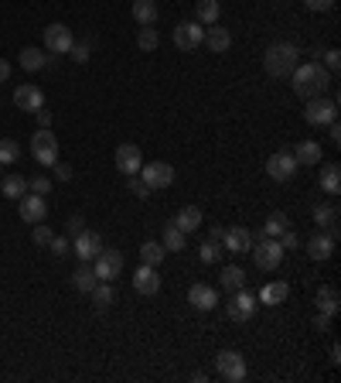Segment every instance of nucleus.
<instances>
[{
	"label": "nucleus",
	"mask_w": 341,
	"mask_h": 383,
	"mask_svg": "<svg viewBox=\"0 0 341 383\" xmlns=\"http://www.w3.org/2000/svg\"><path fill=\"white\" fill-rule=\"evenodd\" d=\"M314 329H318V332H328V329H331V315H321V311H318V318H314Z\"/></svg>",
	"instance_id": "51"
},
{
	"label": "nucleus",
	"mask_w": 341,
	"mask_h": 383,
	"mask_svg": "<svg viewBox=\"0 0 341 383\" xmlns=\"http://www.w3.org/2000/svg\"><path fill=\"white\" fill-rule=\"evenodd\" d=\"M304 120L314 123V127H328L331 120H338V99H324V96L307 99V106H304Z\"/></svg>",
	"instance_id": "4"
},
{
	"label": "nucleus",
	"mask_w": 341,
	"mask_h": 383,
	"mask_svg": "<svg viewBox=\"0 0 341 383\" xmlns=\"http://www.w3.org/2000/svg\"><path fill=\"white\" fill-rule=\"evenodd\" d=\"M48 250H52L55 257H69V250H72V240H69V236H52Z\"/></svg>",
	"instance_id": "43"
},
{
	"label": "nucleus",
	"mask_w": 341,
	"mask_h": 383,
	"mask_svg": "<svg viewBox=\"0 0 341 383\" xmlns=\"http://www.w3.org/2000/svg\"><path fill=\"white\" fill-rule=\"evenodd\" d=\"M338 301H341V294H338V287H331V284H321L318 287V311L321 315H338Z\"/></svg>",
	"instance_id": "22"
},
{
	"label": "nucleus",
	"mask_w": 341,
	"mask_h": 383,
	"mask_svg": "<svg viewBox=\"0 0 341 383\" xmlns=\"http://www.w3.org/2000/svg\"><path fill=\"white\" fill-rule=\"evenodd\" d=\"M140 165H144V154H140L137 144H120V147H116V168H120L123 175H137Z\"/></svg>",
	"instance_id": "17"
},
{
	"label": "nucleus",
	"mask_w": 341,
	"mask_h": 383,
	"mask_svg": "<svg viewBox=\"0 0 341 383\" xmlns=\"http://www.w3.org/2000/svg\"><path fill=\"white\" fill-rule=\"evenodd\" d=\"M215 370H219L222 380H229V383L246 380V360H243L236 349H222V353L215 356Z\"/></svg>",
	"instance_id": "6"
},
{
	"label": "nucleus",
	"mask_w": 341,
	"mask_h": 383,
	"mask_svg": "<svg viewBox=\"0 0 341 383\" xmlns=\"http://www.w3.org/2000/svg\"><path fill=\"white\" fill-rule=\"evenodd\" d=\"M222 236H226V229H222V226H212V236H208V240H219V243H222Z\"/></svg>",
	"instance_id": "55"
},
{
	"label": "nucleus",
	"mask_w": 341,
	"mask_h": 383,
	"mask_svg": "<svg viewBox=\"0 0 341 383\" xmlns=\"http://www.w3.org/2000/svg\"><path fill=\"white\" fill-rule=\"evenodd\" d=\"M17 62H21L24 72H41V69L48 65V55H45L41 48H24V52L17 55Z\"/></svg>",
	"instance_id": "28"
},
{
	"label": "nucleus",
	"mask_w": 341,
	"mask_h": 383,
	"mask_svg": "<svg viewBox=\"0 0 341 383\" xmlns=\"http://www.w3.org/2000/svg\"><path fill=\"white\" fill-rule=\"evenodd\" d=\"M72 250H76V257H79L82 264H92V260H96V253L102 250V236H99V233H89V229H82V233L76 236Z\"/></svg>",
	"instance_id": "16"
},
{
	"label": "nucleus",
	"mask_w": 341,
	"mask_h": 383,
	"mask_svg": "<svg viewBox=\"0 0 341 383\" xmlns=\"http://www.w3.org/2000/svg\"><path fill=\"white\" fill-rule=\"evenodd\" d=\"M14 106H17V110H28V113H38V110L45 106V93H41L38 86H31V83H28V86H17V90H14Z\"/></svg>",
	"instance_id": "18"
},
{
	"label": "nucleus",
	"mask_w": 341,
	"mask_h": 383,
	"mask_svg": "<svg viewBox=\"0 0 341 383\" xmlns=\"http://www.w3.org/2000/svg\"><path fill=\"white\" fill-rule=\"evenodd\" d=\"M34 116H38V123H41V127H52V110H45V106H41Z\"/></svg>",
	"instance_id": "52"
},
{
	"label": "nucleus",
	"mask_w": 341,
	"mask_h": 383,
	"mask_svg": "<svg viewBox=\"0 0 341 383\" xmlns=\"http://www.w3.org/2000/svg\"><path fill=\"white\" fill-rule=\"evenodd\" d=\"M290 79H294V96H300V99H314V96H321L331 86V72H328L321 62L297 65V69L290 72Z\"/></svg>",
	"instance_id": "1"
},
{
	"label": "nucleus",
	"mask_w": 341,
	"mask_h": 383,
	"mask_svg": "<svg viewBox=\"0 0 341 383\" xmlns=\"http://www.w3.org/2000/svg\"><path fill=\"white\" fill-rule=\"evenodd\" d=\"M126 185H130V192H133L137 198H147V195L154 192L147 182H144V178H140V175H126Z\"/></svg>",
	"instance_id": "41"
},
{
	"label": "nucleus",
	"mask_w": 341,
	"mask_h": 383,
	"mask_svg": "<svg viewBox=\"0 0 341 383\" xmlns=\"http://www.w3.org/2000/svg\"><path fill=\"white\" fill-rule=\"evenodd\" d=\"M253 260L259 271H276L280 267V260H283V247H280V240H273V236H266V240H259V243H253Z\"/></svg>",
	"instance_id": "5"
},
{
	"label": "nucleus",
	"mask_w": 341,
	"mask_h": 383,
	"mask_svg": "<svg viewBox=\"0 0 341 383\" xmlns=\"http://www.w3.org/2000/svg\"><path fill=\"white\" fill-rule=\"evenodd\" d=\"M318 185H321V192H328V195H338L341 192V168L338 165H324L321 175H318Z\"/></svg>",
	"instance_id": "30"
},
{
	"label": "nucleus",
	"mask_w": 341,
	"mask_h": 383,
	"mask_svg": "<svg viewBox=\"0 0 341 383\" xmlns=\"http://www.w3.org/2000/svg\"><path fill=\"white\" fill-rule=\"evenodd\" d=\"M31 154H34V161L45 165V168H52V165L58 161V137L52 134V127H41V130L31 137Z\"/></svg>",
	"instance_id": "3"
},
{
	"label": "nucleus",
	"mask_w": 341,
	"mask_h": 383,
	"mask_svg": "<svg viewBox=\"0 0 341 383\" xmlns=\"http://www.w3.org/2000/svg\"><path fill=\"white\" fill-rule=\"evenodd\" d=\"M253 243L256 240L246 226H232V229H226V236H222V250H229V253H250Z\"/></svg>",
	"instance_id": "14"
},
{
	"label": "nucleus",
	"mask_w": 341,
	"mask_h": 383,
	"mask_svg": "<svg viewBox=\"0 0 341 383\" xmlns=\"http://www.w3.org/2000/svg\"><path fill=\"white\" fill-rule=\"evenodd\" d=\"M137 45H140V52H154V48L161 45V34H157V28H154V24L140 28V34H137Z\"/></svg>",
	"instance_id": "37"
},
{
	"label": "nucleus",
	"mask_w": 341,
	"mask_h": 383,
	"mask_svg": "<svg viewBox=\"0 0 341 383\" xmlns=\"http://www.w3.org/2000/svg\"><path fill=\"white\" fill-rule=\"evenodd\" d=\"M294 161L297 165H321V144L318 141H300L294 147Z\"/></svg>",
	"instance_id": "25"
},
{
	"label": "nucleus",
	"mask_w": 341,
	"mask_h": 383,
	"mask_svg": "<svg viewBox=\"0 0 341 383\" xmlns=\"http://www.w3.org/2000/svg\"><path fill=\"white\" fill-rule=\"evenodd\" d=\"M188 301H191V308H198V311H212V308L219 304V291L208 284H191L188 287Z\"/></svg>",
	"instance_id": "19"
},
{
	"label": "nucleus",
	"mask_w": 341,
	"mask_h": 383,
	"mask_svg": "<svg viewBox=\"0 0 341 383\" xmlns=\"http://www.w3.org/2000/svg\"><path fill=\"white\" fill-rule=\"evenodd\" d=\"M157 17H161V10H157V0H133V21H137L140 28H147V24H157Z\"/></svg>",
	"instance_id": "24"
},
{
	"label": "nucleus",
	"mask_w": 341,
	"mask_h": 383,
	"mask_svg": "<svg viewBox=\"0 0 341 383\" xmlns=\"http://www.w3.org/2000/svg\"><path fill=\"white\" fill-rule=\"evenodd\" d=\"M52 172H55V178H58V182H72V168H69V165H58V161H55V165H52Z\"/></svg>",
	"instance_id": "49"
},
{
	"label": "nucleus",
	"mask_w": 341,
	"mask_h": 383,
	"mask_svg": "<svg viewBox=\"0 0 341 383\" xmlns=\"http://www.w3.org/2000/svg\"><path fill=\"white\" fill-rule=\"evenodd\" d=\"M201 41H205V24H198V21H181V24L174 28V45H177L181 52H195Z\"/></svg>",
	"instance_id": "9"
},
{
	"label": "nucleus",
	"mask_w": 341,
	"mask_h": 383,
	"mask_svg": "<svg viewBox=\"0 0 341 383\" xmlns=\"http://www.w3.org/2000/svg\"><path fill=\"white\" fill-rule=\"evenodd\" d=\"M69 55H72V59H76V62H79V65H85V62H89V45H72V52H69Z\"/></svg>",
	"instance_id": "48"
},
{
	"label": "nucleus",
	"mask_w": 341,
	"mask_h": 383,
	"mask_svg": "<svg viewBox=\"0 0 341 383\" xmlns=\"http://www.w3.org/2000/svg\"><path fill=\"white\" fill-rule=\"evenodd\" d=\"M7 79H10V62L0 59V83H7Z\"/></svg>",
	"instance_id": "53"
},
{
	"label": "nucleus",
	"mask_w": 341,
	"mask_h": 383,
	"mask_svg": "<svg viewBox=\"0 0 341 383\" xmlns=\"http://www.w3.org/2000/svg\"><path fill=\"white\" fill-rule=\"evenodd\" d=\"M0 178H3V165H0Z\"/></svg>",
	"instance_id": "57"
},
{
	"label": "nucleus",
	"mask_w": 341,
	"mask_h": 383,
	"mask_svg": "<svg viewBox=\"0 0 341 383\" xmlns=\"http://www.w3.org/2000/svg\"><path fill=\"white\" fill-rule=\"evenodd\" d=\"M304 7H307V10H331L335 0H304Z\"/></svg>",
	"instance_id": "50"
},
{
	"label": "nucleus",
	"mask_w": 341,
	"mask_h": 383,
	"mask_svg": "<svg viewBox=\"0 0 341 383\" xmlns=\"http://www.w3.org/2000/svg\"><path fill=\"white\" fill-rule=\"evenodd\" d=\"M92 271L99 281H116L123 274V253L120 250H99L92 260Z\"/></svg>",
	"instance_id": "7"
},
{
	"label": "nucleus",
	"mask_w": 341,
	"mask_h": 383,
	"mask_svg": "<svg viewBox=\"0 0 341 383\" xmlns=\"http://www.w3.org/2000/svg\"><path fill=\"white\" fill-rule=\"evenodd\" d=\"M331 253H335V240H331V236H324V233L311 236V243H307V257H311V260L321 264V260H328Z\"/></svg>",
	"instance_id": "21"
},
{
	"label": "nucleus",
	"mask_w": 341,
	"mask_h": 383,
	"mask_svg": "<svg viewBox=\"0 0 341 383\" xmlns=\"http://www.w3.org/2000/svg\"><path fill=\"white\" fill-rule=\"evenodd\" d=\"M256 294H250L246 287H239V291H232V298L226 301V311H229V318L232 322H250L256 315Z\"/></svg>",
	"instance_id": "8"
},
{
	"label": "nucleus",
	"mask_w": 341,
	"mask_h": 383,
	"mask_svg": "<svg viewBox=\"0 0 341 383\" xmlns=\"http://www.w3.org/2000/svg\"><path fill=\"white\" fill-rule=\"evenodd\" d=\"M314 222H318V229L321 226H335L338 222V205H318L314 209Z\"/></svg>",
	"instance_id": "39"
},
{
	"label": "nucleus",
	"mask_w": 341,
	"mask_h": 383,
	"mask_svg": "<svg viewBox=\"0 0 341 383\" xmlns=\"http://www.w3.org/2000/svg\"><path fill=\"white\" fill-rule=\"evenodd\" d=\"M297 59H300V48L290 45V41H273L263 55V69L273 76V79H290V72L297 69Z\"/></svg>",
	"instance_id": "2"
},
{
	"label": "nucleus",
	"mask_w": 341,
	"mask_h": 383,
	"mask_svg": "<svg viewBox=\"0 0 341 383\" xmlns=\"http://www.w3.org/2000/svg\"><path fill=\"white\" fill-rule=\"evenodd\" d=\"M82 229H85V219H82V216H69V222H65V236H69V240H76Z\"/></svg>",
	"instance_id": "44"
},
{
	"label": "nucleus",
	"mask_w": 341,
	"mask_h": 383,
	"mask_svg": "<svg viewBox=\"0 0 341 383\" xmlns=\"http://www.w3.org/2000/svg\"><path fill=\"white\" fill-rule=\"evenodd\" d=\"M174 226L188 236V233H195L198 226H201V209L198 205H184L181 212H177V219H174Z\"/></svg>",
	"instance_id": "26"
},
{
	"label": "nucleus",
	"mask_w": 341,
	"mask_h": 383,
	"mask_svg": "<svg viewBox=\"0 0 341 383\" xmlns=\"http://www.w3.org/2000/svg\"><path fill=\"white\" fill-rule=\"evenodd\" d=\"M0 192H3V198L17 202V198L28 192V178H24V175H7V178L0 182Z\"/></svg>",
	"instance_id": "31"
},
{
	"label": "nucleus",
	"mask_w": 341,
	"mask_h": 383,
	"mask_svg": "<svg viewBox=\"0 0 341 383\" xmlns=\"http://www.w3.org/2000/svg\"><path fill=\"white\" fill-rule=\"evenodd\" d=\"M96 271L89 267V264H82V267H76V274H72V284H76V291H82V294H89L92 287H96Z\"/></svg>",
	"instance_id": "34"
},
{
	"label": "nucleus",
	"mask_w": 341,
	"mask_h": 383,
	"mask_svg": "<svg viewBox=\"0 0 341 383\" xmlns=\"http://www.w3.org/2000/svg\"><path fill=\"white\" fill-rule=\"evenodd\" d=\"M17 161H21V147L10 137H3L0 141V165H17Z\"/></svg>",
	"instance_id": "40"
},
{
	"label": "nucleus",
	"mask_w": 341,
	"mask_h": 383,
	"mask_svg": "<svg viewBox=\"0 0 341 383\" xmlns=\"http://www.w3.org/2000/svg\"><path fill=\"white\" fill-rule=\"evenodd\" d=\"M89 294H92V301H96V308H99V311H102V308H109V304H113V298H116V294H113V281H96V287H92Z\"/></svg>",
	"instance_id": "35"
},
{
	"label": "nucleus",
	"mask_w": 341,
	"mask_h": 383,
	"mask_svg": "<svg viewBox=\"0 0 341 383\" xmlns=\"http://www.w3.org/2000/svg\"><path fill=\"white\" fill-rule=\"evenodd\" d=\"M161 243H164V250H168V253H177V250H184V233H181L174 222H168V226H164Z\"/></svg>",
	"instance_id": "36"
},
{
	"label": "nucleus",
	"mask_w": 341,
	"mask_h": 383,
	"mask_svg": "<svg viewBox=\"0 0 341 383\" xmlns=\"http://www.w3.org/2000/svg\"><path fill=\"white\" fill-rule=\"evenodd\" d=\"M151 189H168V185H174V168H170L168 161H154V165H140V172H137Z\"/></svg>",
	"instance_id": "11"
},
{
	"label": "nucleus",
	"mask_w": 341,
	"mask_h": 383,
	"mask_svg": "<svg viewBox=\"0 0 341 383\" xmlns=\"http://www.w3.org/2000/svg\"><path fill=\"white\" fill-rule=\"evenodd\" d=\"M198 257H201V264H219V257H222V243H219V240H205V243L198 247Z\"/></svg>",
	"instance_id": "38"
},
{
	"label": "nucleus",
	"mask_w": 341,
	"mask_h": 383,
	"mask_svg": "<svg viewBox=\"0 0 341 383\" xmlns=\"http://www.w3.org/2000/svg\"><path fill=\"white\" fill-rule=\"evenodd\" d=\"M219 284H222L226 291H229V294H232V291L246 287V271H243V267H226V271L219 274Z\"/></svg>",
	"instance_id": "33"
},
{
	"label": "nucleus",
	"mask_w": 341,
	"mask_h": 383,
	"mask_svg": "<svg viewBox=\"0 0 341 383\" xmlns=\"http://www.w3.org/2000/svg\"><path fill=\"white\" fill-rule=\"evenodd\" d=\"M133 287H137V294H144V298L157 294V291H161V274H157V267L140 264V267L133 271Z\"/></svg>",
	"instance_id": "15"
},
{
	"label": "nucleus",
	"mask_w": 341,
	"mask_h": 383,
	"mask_svg": "<svg viewBox=\"0 0 341 383\" xmlns=\"http://www.w3.org/2000/svg\"><path fill=\"white\" fill-rule=\"evenodd\" d=\"M52 236H55V233H52V226H45V222H34V233H31V240H34L38 247H48V243H52Z\"/></svg>",
	"instance_id": "42"
},
{
	"label": "nucleus",
	"mask_w": 341,
	"mask_h": 383,
	"mask_svg": "<svg viewBox=\"0 0 341 383\" xmlns=\"http://www.w3.org/2000/svg\"><path fill=\"white\" fill-rule=\"evenodd\" d=\"M331 363H335V366H338V363H341V349H338V342L331 346Z\"/></svg>",
	"instance_id": "56"
},
{
	"label": "nucleus",
	"mask_w": 341,
	"mask_h": 383,
	"mask_svg": "<svg viewBox=\"0 0 341 383\" xmlns=\"http://www.w3.org/2000/svg\"><path fill=\"white\" fill-rule=\"evenodd\" d=\"M276 240H280V247H283V250H297V247H300V240H297V233H294V229H283Z\"/></svg>",
	"instance_id": "45"
},
{
	"label": "nucleus",
	"mask_w": 341,
	"mask_h": 383,
	"mask_svg": "<svg viewBox=\"0 0 341 383\" xmlns=\"http://www.w3.org/2000/svg\"><path fill=\"white\" fill-rule=\"evenodd\" d=\"M297 161H294V154H287V151H276V154H270L266 158V175L273 178V182H290L294 175H297Z\"/></svg>",
	"instance_id": "10"
},
{
	"label": "nucleus",
	"mask_w": 341,
	"mask_h": 383,
	"mask_svg": "<svg viewBox=\"0 0 341 383\" xmlns=\"http://www.w3.org/2000/svg\"><path fill=\"white\" fill-rule=\"evenodd\" d=\"M164 257H168L164 243H157V240H147V243H140V264L161 267V264H164Z\"/></svg>",
	"instance_id": "29"
},
{
	"label": "nucleus",
	"mask_w": 341,
	"mask_h": 383,
	"mask_svg": "<svg viewBox=\"0 0 341 383\" xmlns=\"http://www.w3.org/2000/svg\"><path fill=\"white\" fill-rule=\"evenodd\" d=\"M205 45L212 48V52H229V45H232V34L226 31V28H219V24H212L208 31H205Z\"/></svg>",
	"instance_id": "27"
},
{
	"label": "nucleus",
	"mask_w": 341,
	"mask_h": 383,
	"mask_svg": "<svg viewBox=\"0 0 341 383\" xmlns=\"http://www.w3.org/2000/svg\"><path fill=\"white\" fill-rule=\"evenodd\" d=\"M219 17H222V3L219 0H198V7H195V21L198 24L212 28V24H219Z\"/></svg>",
	"instance_id": "23"
},
{
	"label": "nucleus",
	"mask_w": 341,
	"mask_h": 383,
	"mask_svg": "<svg viewBox=\"0 0 341 383\" xmlns=\"http://www.w3.org/2000/svg\"><path fill=\"white\" fill-rule=\"evenodd\" d=\"M45 45H48V52H55V55H69L72 45H76V38H72V31H69L65 24H48V28H45Z\"/></svg>",
	"instance_id": "12"
},
{
	"label": "nucleus",
	"mask_w": 341,
	"mask_h": 383,
	"mask_svg": "<svg viewBox=\"0 0 341 383\" xmlns=\"http://www.w3.org/2000/svg\"><path fill=\"white\" fill-rule=\"evenodd\" d=\"M328 127H331V141H335V144H341V127H338V120H331Z\"/></svg>",
	"instance_id": "54"
},
{
	"label": "nucleus",
	"mask_w": 341,
	"mask_h": 383,
	"mask_svg": "<svg viewBox=\"0 0 341 383\" xmlns=\"http://www.w3.org/2000/svg\"><path fill=\"white\" fill-rule=\"evenodd\" d=\"M28 189L38 192V195H45V192H52V182H48V175H38V178L28 182Z\"/></svg>",
	"instance_id": "47"
},
{
	"label": "nucleus",
	"mask_w": 341,
	"mask_h": 383,
	"mask_svg": "<svg viewBox=\"0 0 341 383\" xmlns=\"http://www.w3.org/2000/svg\"><path fill=\"white\" fill-rule=\"evenodd\" d=\"M287 294H290V284L287 281H270V284H263L259 291V304H270V308H276V304H283L287 301Z\"/></svg>",
	"instance_id": "20"
},
{
	"label": "nucleus",
	"mask_w": 341,
	"mask_h": 383,
	"mask_svg": "<svg viewBox=\"0 0 341 383\" xmlns=\"http://www.w3.org/2000/svg\"><path fill=\"white\" fill-rule=\"evenodd\" d=\"M338 65H341V52H338V48H331V52H324V69H328L331 76L338 72Z\"/></svg>",
	"instance_id": "46"
},
{
	"label": "nucleus",
	"mask_w": 341,
	"mask_h": 383,
	"mask_svg": "<svg viewBox=\"0 0 341 383\" xmlns=\"http://www.w3.org/2000/svg\"><path fill=\"white\" fill-rule=\"evenodd\" d=\"M17 202H21V219H24V222H45V216H48L45 195L31 192V195H21Z\"/></svg>",
	"instance_id": "13"
},
{
	"label": "nucleus",
	"mask_w": 341,
	"mask_h": 383,
	"mask_svg": "<svg viewBox=\"0 0 341 383\" xmlns=\"http://www.w3.org/2000/svg\"><path fill=\"white\" fill-rule=\"evenodd\" d=\"M283 229H290V226H287V216H283V212H273V216L263 222V229L256 233V240H266V236H273V240H276Z\"/></svg>",
	"instance_id": "32"
}]
</instances>
